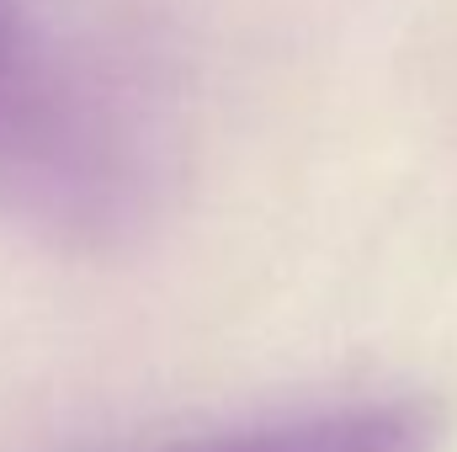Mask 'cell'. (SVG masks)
Segmentation results:
<instances>
[{
	"label": "cell",
	"mask_w": 457,
	"mask_h": 452,
	"mask_svg": "<svg viewBox=\"0 0 457 452\" xmlns=\"http://www.w3.org/2000/svg\"><path fill=\"white\" fill-rule=\"evenodd\" d=\"M436 426L420 405H345L287 421H261L160 452H431Z\"/></svg>",
	"instance_id": "6da1fadb"
},
{
	"label": "cell",
	"mask_w": 457,
	"mask_h": 452,
	"mask_svg": "<svg viewBox=\"0 0 457 452\" xmlns=\"http://www.w3.org/2000/svg\"><path fill=\"white\" fill-rule=\"evenodd\" d=\"M11 54H16V0H0V91L11 75Z\"/></svg>",
	"instance_id": "7a4b0ae2"
}]
</instances>
